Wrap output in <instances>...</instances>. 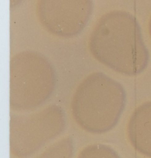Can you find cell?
Segmentation results:
<instances>
[{"instance_id":"cell-1","label":"cell","mask_w":151,"mask_h":158,"mask_svg":"<svg viewBox=\"0 0 151 158\" xmlns=\"http://www.w3.org/2000/svg\"><path fill=\"white\" fill-rule=\"evenodd\" d=\"M89 48L99 62L122 74L138 75L148 65L149 52L138 21L125 11H112L99 19L90 34Z\"/></svg>"},{"instance_id":"cell-5","label":"cell","mask_w":151,"mask_h":158,"mask_svg":"<svg viewBox=\"0 0 151 158\" xmlns=\"http://www.w3.org/2000/svg\"><path fill=\"white\" fill-rule=\"evenodd\" d=\"M93 11V0H37L36 4V14L41 26L48 33L65 39L82 33Z\"/></svg>"},{"instance_id":"cell-9","label":"cell","mask_w":151,"mask_h":158,"mask_svg":"<svg viewBox=\"0 0 151 158\" xmlns=\"http://www.w3.org/2000/svg\"><path fill=\"white\" fill-rule=\"evenodd\" d=\"M23 1V0H10V8L13 9V8L17 7L18 6L20 5Z\"/></svg>"},{"instance_id":"cell-8","label":"cell","mask_w":151,"mask_h":158,"mask_svg":"<svg viewBox=\"0 0 151 158\" xmlns=\"http://www.w3.org/2000/svg\"><path fill=\"white\" fill-rule=\"evenodd\" d=\"M78 158H121L111 147L103 144H93L85 148Z\"/></svg>"},{"instance_id":"cell-4","label":"cell","mask_w":151,"mask_h":158,"mask_svg":"<svg viewBox=\"0 0 151 158\" xmlns=\"http://www.w3.org/2000/svg\"><path fill=\"white\" fill-rule=\"evenodd\" d=\"M66 113L58 105H50L26 114H13L10 121V148L14 156L27 158L65 129Z\"/></svg>"},{"instance_id":"cell-7","label":"cell","mask_w":151,"mask_h":158,"mask_svg":"<svg viewBox=\"0 0 151 158\" xmlns=\"http://www.w3.org/2000/svg\"><path fill=\"white\" fill-rule=\"evenodd\" d=\"M73 140L68 137L53 143L37 158H73Z\"/></svg>"},{"instance_id":"cell-2","label":"cell","mask_w":151,"mask_h":158,"mask_svg":"<svg viewBox=\"0 0 151 158\" xmlns=\"http://www.w3.org/2000/svg\"><path fill=\"white\" fill-rule=\"evenodd\" d=\"M126 102L122 85L105 73L95 72L77 87L72 101L74 120L94 134L109 132L118 123Z\"/></svg>"},{"instance_id":"cell-3","label":"cell","mask_w":151,"mask_h":158,"mask_svg":"<svg viewBox=\"0 0 151 158\" xmlns=\"http://www.w3.org/2000/svg\"><path fill=\"white\" fill-rule=\"evenodd\" d=\"M56 73L51 61L38 52L17 53L10 62V106L14 110H30L50 98Z\"/></svg>"},{"instance_id":"cell-10","label":"cell","mask_w":151,"mask_h":158,"mask_svg":"<svg viewBox=\"0 0 151 158\" xmlns=\"http://www.w3.org/2000/svg\"><path fill=\"white\" fill-rule=\"evenodd\" d=\"M149 31H150V34L151 35V19L150 20V23H149Z\"/></svg>"},{"instance_id":"cell-6","label":"cell","mask_w":151,"mask_h":158,"mask_svg":"<svg viewBox=\"0 0 151 158\" xmlns=\"http://www.w3.org/2000/svg\"><path fill=\"white\" fill-rule=\"evenodd\" d=\"M128 132L135 149L151 157V102L140 106L134 111L128 123Z\"/></svg>"}]
</instances>
